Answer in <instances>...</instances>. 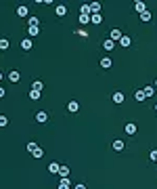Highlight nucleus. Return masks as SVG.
Returning a JSON list of instances; mask_svg holds the SVG:
<instances>
[{"label": "nucleus", "mask_w": 157, "mask_h": 189, "mask_svg": "<svg viewBox=\"0 0 157 189\" xmlns=\"http://www.w3.org/2000/svg\"><path fill=\"white\" fill-rule=\"evenodd\" d=\"M113 149H115V151H122V149H124V141H122V139H115V141H113Z\"/></svg>", "instance_id": "9"}, {"label": "nucleus", "mask_w": 157, "mask_h": 189, "mask_svg": "<svg viewBox=\"0 0 157 189\" xmlns=\"http://www.w3.org/2000/svg\"><path fill=\"white\" fill-rule=\"evenodd\" d=\"M55 13H57V17H65V15H67V7H65V4H57Z\"/></svg>", "instance_id": "4"}, {"label": "nucleus", "mask_w": 157, "mask_h": 189, "mask_svg": "<svg viewBox=\"0 0 157 189\" xmlns=\"http://www.w3.org/2000/svg\"><path fill=\"white\" fill-rule=\"evenodd\" d=\"M42 156H44V151H42V149H40V147H38V149H36V151H34V158H36V160H40V158H42Z\"/></svg>", "instance_id": "30"}, {"label": "nucleus", "mask_w": 157, "mask_h": 189, "mask_svg": "<svg viewBox=\"0 0 157 189\" xmlns=\"http://www.w3.org/2000/svg\"><path fill=\"white\" fill-rule=\"evenodd\" d=\"M151 17H153V15H151V11H145V13H140V19H143V21H151Z\"/></svg>", "instance_id": "23"}, {"label": "nucleus", "mask_w": 157, "mask_h": 189, "mask_svg": "<svg viewBox=\"0 0 157 189\" xmlns=\"http://www.w3.org/2000/svg\"><path fill=\"white\" fill-rule=\"evenodd\" d=\"M11 46V42H9V38H0V51H6Z\"/></svg>", "instance_id": "11"}, {"label": "nucleus", "mask_w": 157, "mask_h": 189, "mask_svg": "<svg viewBox=\"0 0 157 189\" xmlns=\"http://www.w3.org/2000/svg\"><path fill=\"white\" fill-rule=\"evenodd\" d=\"M42 88H44V84H42V82H40V80H38V82H34V84H32V90H38V92H40V90H42Z\"/></svg>", "instance_id": "24"}, {"label": "nucleus", "mask_w": 157, "mask_h": 189, "mask_svg": "<svg viewBox=\"0 0 157 189\" xmlns=\"http://www.w3.org/2000/svg\"><path fill=\"white\" fill-rule=\"evenodd\" d=\"M27 13H30L27 7H17V15H19V17H27Z\"/></svg>", "instance_id": "14"}, {"label": "nucleus", "mask_w": 157, "mask_h": 189, "mask_svg": "<svg viewBox=\"0 0 157 189\" xmlns=\"http://www.w3.org/2000/svg\"><path fill=\"white\" fill-rule=\"evenodd\" d=\"M136 130H138V126H136V124H132V122H128V124H126V132H128V134H136Z\"/></svg>", "instance_id": "6"}, {"label": "nucleus", "mask_w": 157, "mask_h": 189, "mask_svg": "<svg viewBox=\"0 0 157 189\" xmlns=\"http://www.w3.org/2000/svg\"><path fill=\"white\" fill-rule=\"evenodd\" d=\"M155 109H157V105H155Z\"/></svg>", "instance_id": "38"}, {"label": "nucleus", "mask_w": 157, "mask_h": 189, "mask_svg": "<svg viewBox=\"0 0 157 189\" xmlns=\"http://www.w3.org/2000/svg\"><path fill=\"white\" fill-rule=\"evenodd\" d=\"M36 149H38V145L34 143V141H32V143H27V151H30V153H34Z\"/></svg>", "instance_id": "27"}, {"label": "nucleus", "mask_w": 157, "mask_h": 189, "mask_svg": "<svg viewBox=\"0 0 157 189\" xmlns=\"http://www.w3.org/2000/svg\"><path fill=\"white\" fill-rule=\"evenodd\" d=\"M9 80H11V82H19V80H21V74L15 69V72H11V74H9Z\"/></svg>", "instance_id": "8"}, {"label": "nucleus", "mask_w": 157, "mask_h": 189, "mask_svg": "<svg viewBox=\"0 0 157 189\" xmlns=\"http://www.w3.org/2000/svg\"><path fill=\"white\" fill-rule=\"evenodd\" d=\"M155 86H157V80H155Z\"/></svg>", "instance_id": "37"}, {"label": "nucleus", "mask_w": 157, "mask_h": 189, "mask_svg": "<svg viewBox=\"0 0 157 189\" xmlns=\"http://www.w3.org/2000/svg\"><path fill=\"white\" fill-rule=\"evenodd\" d=\"M99 11H101V4H99V2H92V7H90V13H92V15H97Z\"/></svg>", "instance_id": "22"}, {"label": "nucleus", "mask_w": 157, "mask_h": 189, "mask_svg": "<svg viewBox=\"0 0 157 189\" xmlns=\"http://www.w3.org/2000/svg\"><path fill=\"white\" fill-rule=\"evenodd\" d=\"M59 189H71V183H69V179H61V183H59Z\"/></svg>", "instance_id": "10"}, {"label": "nucleus", "mask_w": 157, "mask_h": 189, "mask_svg": "<svg viewBox=\"0 0 157 189\" xmlns=\"http://www.w3.org/2000/svg\"><path fill=\"white\" fill-rule=\"evenodd\" d=\"M9 124V118L6 116H0V126H6Z\"/></svg>", "instance_id": "31"}, {"label": "nucleus", "mask_w": 157, "mask_h": 189, "mask_svg": "<svg viewBox=\"0 0 157 189\" xmlns=\"http://www.w3.org/2000/svg\"><path fill=\"white\" fill-rule=\"evenodd\" d=\"M4 94H6V90H4L2 86H0V99H2V97H4Z\"/></svg>", "instance_id": "34"}, {"label": "nucleus", "mask_w": 157, "mask_h": 189, "mask_svg": "<svg viewBox=\"0 0 157 189\" xmlns=\"http://www.w3.org/2000/svg\"><path fill=\"white\" fill-rule=\"evenodd\" d=\"M120 44H122V46H130V44H132L130 36H122V38H120Z\"/></svg>", "instance_id": "17"}, {"label": "nucleus", "mask_w": 157, "mask_h": 189, "mask_svg": "<svg viewBox=\"0 0 157 189\" xmlns=\"http://www.w3.org/2000/svg\"><path fill=\"white\" fill-rule=\"evenodd\" d=\"M103 46H105V51H113V46H115V42H113V40L109 38V40H105V42H103Z\"/></svg>", "instance_id": "12"}, {"label": "nucleus", "mask_w": 157, "mask_h": 189, "mask_svg": "<svg viewBox=\"0 0 157 189\" xmlns=\"http://www.w3.org/2000/svg\"><path fill=\"white\" fill-rule=\"evenodd\" d=\"M101 67H105V69L111 67V59H109V57H103V59H101Z\"/></svg>", "instance_id": "19"}, {"label": "nucleus", "mask_w": 157, "mask_h": 189, "mask_svg": "<svg viewBox=\"0 0 157 189\" xmlns=\"http://www.w3.org/2000/svg\"><path fill=\"white\" fill-rule=\"evenodd\" d=\"M149 156H151V160H157V149H153V151H151Z\"/></svg>", "instance_id": "33"}, {"label": "nucleus", "mask_w": 157, "mask_h": 189, "mask_svg": "<svg viewBox=\"0 0 157 189\" xmlns=\"http://www.w3.org/2000/svg\"><path fill=\"white\" fill-rule=\"evenodd\" d=\"M155 162H157V160H155Z\"/></svg>", "instance_id": "39"}, {"label": "nucleus", "mask_w": 157, "mask_h": 189, "mask_svg": "<svg viewBox=\"0 0 157 189\" xmlns=\"http://www.w3.org/2000/svg\"><path fill=\"white\" fill-rule=\"evenodd\" d=\"M30 25H40V19H38V17H32V19H30Z\"/></svg>", "instance_id": "32"}, {"label": "nucleus", "mask_w": 157, "mask_h": 189, "mask_svg": "<svg viewBox=\"0 0 157 189\" xmlns=\"http://www.w3.org/2000/svg\"><path fill=\"white\" fill-rule=\"evenodd\" d=\"M73 189H86V185H84V183H82V185H76V187H73Z\"/></svg>", "instance_id": "35"}, {"label": "nucleus", "mask_w": 157, "mask_h": 189, "mask_svg": "<svg viewBox=\"0 0 157 189\" xmlns=\"http://www.w3.org/2000/svg\"><path fill=\"white\" fill-rule=\"evenodd\" d=\"M143 92H145V97H153V92H155V90H153L151 86H147V88H145Z\"/></svg>", "instance_id": "29"}, {"label": "nucleus", "mask_w": 157, "mask_h": 189, "mask_svg": "<svg viewBox=\"0 0 157 189\" xmlns=\"http://www.w3.org/2000/svg\"><path fill=\"white\" fill-rule=\"evenodd\" d=\"M80 109V103L78 101H69V103H67V111H71V113H76Z\"/></svg>", "instance_id": "5"}, {"label": "nucleus", "mask_w": 157, "mask_h": 189, "mask_svg": "<svg viewBox=\"0 0 157 189\" xmlns=\"http://www.w3.org/2000/svg\"><path fill=\"white\" fill-rule=\"evenodd\" d=\"M38 34H40V28H38V25H30V36H32V38H36Z\"/></svg>", "instance_id": "16"}, {"label": "nucleus", "mask_w": 157, "mask_h": 189, "mask_svg": "<svg viewBox=\"0 0 157 189\" xmlns=\"http://www.w3.org/2000/svg\"><path fill=\"white\" fill-rule=\"evenodd\" d=\"M90 23H97V25H99V23H103V15H101V13L92 15V17H90Z\"/></svg>", "instance_id": "13"}, {"label": "nucleus", "mask_w": 157, "mask_h": 189, "mask_svg": "<svg viewBox=\"0 0 157 189\" xmlns=\"http://www.w3.org/2000/svg\"><path fill=\"white\" fill-rule=\"evenodd\" d=\"M134 11H136V13H145L147 11V7H145L143 0H136V2H134Z\"/></svg>", "instance_id": "3"}, {"label": "nucleus", "mask_w": 157, "mask_h": 189, "mask_svg": "<svg viewBox=\"0 0 157 189\" xmlns=\"http://www.w3.org/2000/svg\"><path fill=\"white\" fill-rule=\"evenodd\" d=\"M0 82H2V72H0Z\"/></svg>", "instance_id": "36"}, {"label": "nucleus", "mask_w": 157, "mask_h": 189, "mask_svg": "<svg viewBox=\"0 0 157 189\" xmlns=\"http://www.w3.org/2000/svg\"><path fill=\"white\" fill-rule=\"evenodd\" d=\"M30 99L38 101V99H40V92H38V90H30Z\"/></svg>", "instance_id": "26"}, {"label": "nucleus", "mask_w": 157, "mask_h": 189, "mask_svg": "<svg viewBox=\"0 0 157 189\" xmlns=\"http://www.w3.org/2000/svg\"><path fill=\"white\" fill-rule=\"evenodd\" d=\"M59 174H61V179H67V177H69V168H67V166H61V168H59Z\"/></svg>", "instance_id": "15"}, {"label": "nucleus", "mask_w": 157, "mask_h": 189, "mask_svg": "<svg viewBox=\"0 0 157 189\" xmlns=\"http://www.w3.org/2000/svg\"><path fill=\"white\" fill-rule=\"evenodd\" d=\"M59 168H61L59 164H57V162H53L50 166H48V172H59Z\"/></svg>", "instance_id": "25"}, {"label": "nucleus", "mask_w": 157, "mask_h": 189, "mask_svg": "<svg viewBox=\"0 0 157 189\" xmlns=\"http://www.w3.org/2000/svg\"><path fill=\"white\" fill-rule=\"evenodd\" d=\"M80 23H82V25H84V23H90V17H88V15H80Z\"/></svg>", "instance_id": "28"}, {"label": "nucleus", "mask_w": 157, "mask_h": 189, "mask_svg": "<svg viewBox=\"0 0 157 189\" xmlns=\"http://www.w3.org/2000/svg\"><path fill=\"white\" fill-rule=\"evenodd\" d=\"M134 97H136V101H145V99H147L143 90H136V92H134Z\"/></svg>", "instance_id": "21"}, {"label": "nucleus", "mask_w": 157, "mask_h": 189, "mask_svg": "<svg viewBox=\"0 0 157 189\" xmlns=\"http://www.w3.org/2000/svg\"><path fill=\"white\" fill-rule=\"evenodd\" d=\"M120 38H122V32L115 28V30H111V40L113 42H120Z\"/></svg>", "instance_id": "7"}, {"label": "nucleus", "mask_w": 157, "mask_h": 189, "mask_svg": "<svg viewBox=\"0 0 157 189\" xmlns=\"http://www.w3.org/2000/svg\"><path fill=\"white\" fill-rule=\"evenodd\" d=\"M46 120H48V113H46V111H38V113H36V122L44 124Z\"/></svg>", "instance_id": "1"}, {"label": "nucleus", "mask_w": 157, "mask_h": 189, "mask_svg": "<svg viewBox=\"0 0 157 189\" xmlns=\"http://www.w3.org/2000/svg\"><path fill=\"white\" fill-rule=\"evenodd\" d=\"M80 15H90V7H88V4H82V7H80Z\"/></svg>", "instance_id": "20"}, {"label": "nucleus", "mask_w": 157, "mask_h": 189, "mask_svg": "<svg viewBox=\"0 0 157 189\" xmlns=\"http://www.w3.org/2000/svg\"><path fill=\"white\" fill-rule=\"evenodd\" d=\"M32 46H34V40H32V38H25V40H21V49H23V51H30Z\"/></svg>", "instance_id": "2"}, {"label": "nucleus", "mask_w": 157, "mask_h": 189, "mask_svg": "<svg viewBox=\"0 0 157 189\" xmlns=\"http://www.w3.org/2000/svg\"><path fill=\"white\" fill-rule=\"evenodd\" d=\"M113 101L115 103H124V92H113Z\"/></svg>", "instance_id": "18"}]
</instances>
